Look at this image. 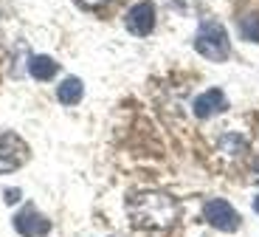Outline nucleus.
Instances as JSON below:
<instances>
[{
    "mask_svg": "<svg viewBox=\"0 0 259 237\" xmlns=\"http://www.w3.org/2000/svg\"><path fill=\"white\" fill-rule=\"evenodd\" d=\"M194 48H197L200 57L211 59V62H226L231 57V40H228L226 26L217 23V20L200 23V28L194 34Z\"/></svg>",
    "mask_w": 259,
    "mask_h": 237,
    "instance_id": "obj_2",
    "label": "nucleus"
},
{
    "mask_svg": "<svg viewBox=\"0 0 259 237\" xmlns=\"http://www.w3.org/2000/svg\"><path fill=\"white\" fill-rule=\"evenodd\" d=\"M220 153H226V155H240V153H245V139L242 136H234V133H228V136H223L220 139Z\"/></svg>",
    "mask_w": 259,
    "mask_h": 237,
    "instance_id": "obj_10",
    "label": "nucleus"
},
{
    "mask_svg": "<svg viewBox=\"0 0 259 237\" xmlns=\"http://www.w3.org/2000/svg\"><path fill=\"white\" fill-rule=\"evenodd\" d=\"M124 26H127L130 34H136V37L152 34V28H155V3L141 0L136 6H130L127 14H124Z\"/></svg>",
    "mask_w": 259,
    "mask_h": 237,
    "instance_id": "obj_6",
    "label": "nucleus"
},
{
    "mask_svg": "<svg viewBox=\"0 0 259 237\" xmlns=\"http://www.w3.org/2000/svg\"><path fill=\"white\" fill-rule=\"evenodd\" d=\"M20 198H23V192H20V189H6V204H17Z\"/></svg>",
    "mask_w": 259,
    "mask_h": 237,
    "instance_id": "obj_12",
    "label": "nucleus"
},
{
    "mask_svg": "<svg viewBox=\"0 0 259 237\" xmlns=\"http://www.w3.org/2000/svg\"><path fill=\"white\" fill-rule=\"evenodd\" d=\"M253 167H256V170H259V158H256V164H253Z\"/></svg>",
    "mask_w": 259,
    "mask_h": 237,
    "instance_id": "obj_15",
    "label": "nucleus"
},
{
    "mask_svg": "<svg viewBox=\"0 0 259 237\" xmlns=\"http://www.w3.org/2000/svg\"><path fill=\"white\" fill-rule=\"evenodd\" d=\"M192 110H194L197 119H211V116L228 110V99H226V93H223L220 88H208V90H203L200 96L194 99Z\"/></svg>",
    "mask_w": 259,
    "mask_h": 237,
    "instance_id": "obj_7",
    "label": "nucleus"
},
{
    "mask_svg": "<svg viewBox=\"0 0 259 237\" xmlns=\"http://www.w3.org/2000/svg\"><path fill=\"white\" fill-rule=\"evenodd\" d=\"M14 229L23 237H46L48 231H51V220H48L37 206L26 204L17 215H14Z\"/></svg>",
    "mask_w": 259,
    "mask_h": 237,
    "instance_id": "obj_5",
    "label": "nucleus"
},
{
    "mask_svg": "<svg viewBox=\"0 0 259 237\" xmlns=\"http://www.w3.org/2000/svg\"><path fill=\"white\" fill-rule=\"evenodd\" d=\"M79 3H82L84 9H99V6H104L107 0H79Z\"/></svg>",
    "mask_w": 259,
    "mask_h": 237,
    "instance_id": "obj_13",
    "label": "nucleus"
},
{
    "mask_svg": "<svg viewBox=\"0 0 259 237\" xmlns=\"http://www.w3.org/2000/svg\"><path fill=\"white\" fill-rule=\"evenodd\" d=\"M203 218L208 226H214L217 231H237L240 229V215L228 200L223 198H211L203 204Z\"/></svg>",
    "mask_w": 259,
    "mask_h": 237,
    "instance_id": "obj_4",
    "label": "nucleus"
},
{
    "mask_svg": "<svg viewBox=\"0 0 259 237\" xmlns=\"http://www.w3.org/2000/svg\"><path fill=\"white\" fill-rule=\"evenodd\" d=\"M59 62L54 57H46V54H37V57L28 59V74H31L37 82H48V79L57 77Z\"/></svg>",
    "mask_w": 259,
    "mask_h": 237,
    "instance_id": "obj_8",
    "label": "nucleus"
},
{
    "mask_svg": "<svg viewBox=\"0 0 259 237\" xmlns=\"http://www.w3.org/2000/svg\"><path fill=\"white\" fill-rule=\"evenodd\" d=\"M240 34L248 43H259V14H248L240 20Z\"/></svg>",
    "mask_w": 259,
    "mask_h": 237,
    "instance_id": "obj_11",
    "label": "nucleus"
},
{
    "mask_svg": "<svg viewBox=\"0 0 259 237\" xmlns=\"http://www.w3.org/2000/svg\"><path fill=\"white\" fill-rule=\"evenodd\" d=\"M127 215L130 223L136 229H147V231H161L178 220L181 206L172 195L158 192V189H147V192H136L127 200Z\"/></svg>",
    "mask_w": 259,
    "mask_h": 237,
    "instance_id": "obj_1",
    "label": "nucleus"
},
{
    "mask_svg": "<svg viewBox=\"0 0 259 237\" xmlns=\"http://www.w3.org/2000/svg\"><path fill=\"white\" fill-rule=\"evenodd\" d=\"M253 212L259 215V195H256V200H253Z\"/></svg>",
    "mask_w": 259,
    "mask_h": 237,
    "instance_id": "obj_14",
    "label": "nucleus"
},
{
    "mask_svg": "<svg viewBox=\"0 0 259 237\" xmlns=\"http://www.w3.org/2000/svg\"><path fill=\"white\" fill-rule=\"evenodd\" d=\"M82 96H84V85L79 77H65L62 85L57 88V99L62 105H79Z\"/></svg>",
    "mask_w": 259,
    "mask_h": 237,
    "instance_id": "obj_9",
    "label": "nucleus"
},
{
    "mask_svg": "<svg viewBox=\"0 0 259 237\" xmlns=\"http://www.w3.org/2000/svg\"><path fill=\"white\" fill-rule=\"evenodd\" d=\"M28 161V144L17 133H0V175L14 173Z\"/></svg>",
    "mask_w": 259,
    "mask_h": 237,
    "instance_id": "obj_3",
    "label": "nucleus"
}]
</instances>
